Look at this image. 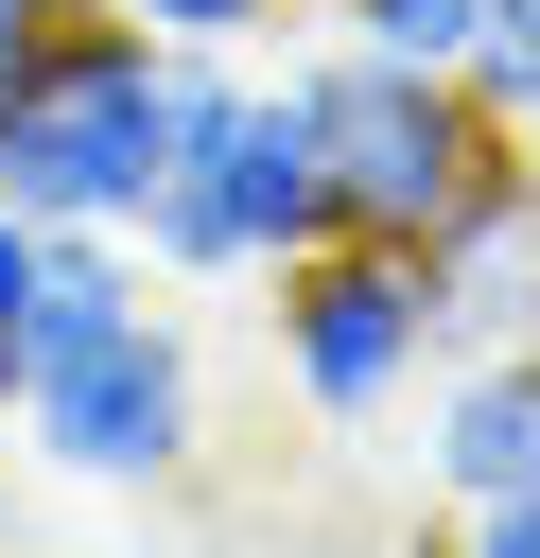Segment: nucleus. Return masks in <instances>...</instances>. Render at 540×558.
Wrapping results in <instances>:
<instances>
[{
    "mask_svg": "<svg viewBox=\"0 0 540 558\" xmlns=\"http://www.w3.org/2000/svg\"><path fill=\"white\" fill-rule=\"evenodd\" d=\"M0 418L70 488H174L209 453V366H192L174 314H139V244L122 227H52L35 314H17V366H0Z\"/></svg>",
    "mask_w": 540,
    "mask_h": 558,
    "instance_id": "nucleus-1",
    "label": "nucleus"
},
{
    "mask_svg": "<svg viewBox=\"0 0 540 558\" xmlns=\"http://www.w3.org/2000/svg\"><path fill=\"white\" fill-rule=\"evenodd\" d=\"M157 174H174V52L122 0H17L0 17V209L139 227Z\"/></svg>",
    "mask_w": 540,
    "mask_h": 558,
    "instance_id": "nucleus-2",
    "label": "nucleus"
},
{
    "mask_svg": "<svg viewBox=\"0 0 540 558\" xmlns=\"http://www.w3.org/2000/svg\"><path fill=\"white\" fill-rule=\"evenodd\" d=\"M296 105H314V174H331V227H366V244H418L488 157H505V122L453 87V70H418V52H366V35H331V52H296Z\"/></svg>",
    "mask_w": 540,
    "mask_h": 558,
    "instance_id": "nucleus-3",
    "label": "nucleus"
},
{
    "mask_svg": "<svg viewBox=\"0 0 540 558\" xmlns=\"http://www.w3.org/2000/svg\"><path fill=\"white\" fill-rule=\"evenodd\" d=\"M261 331H279V384H296L314 418H383V401L435 366V331H418V262L366 244V227L261 262Z\"/></svg>",
    "mask_w": 540,
    "mask_h": 558,
    "instance_id": "nucleus-4",
    "label": "nucleus"
},
{
    "mask_svg": "<svg viewBox=\"0 0 540 558\" xmlns=\"http://www.w3.org/2000/svg\"><path fill=\"white\" fill-rule=\"evenodd\" d=\"M401 262H418V331H435V366H453V349H523V331H540V140H505Z\"/></svg>",
    "mask_w": 540,
    "mask_h": 558,
    "instance_id": "nucleus-5",
    "label": "nucleus"
},
{
    "mask_svg": "<svg viewBox=\"0 0 540 558\" xmlns=\"http://www.w3.org/2000/svg\"><path fill=\"white\" fill-rule=\"evenodd\" d=\"M435 506H488V488H540V331L523 349H453L435 384V436H418Z\"/></svg>",
    "mask_w": 540,
    "mask_h": 558,
    "instance_id": "nucleus-6",
    "label": "nucleus"
},
{
    "mask_svg": "<svg viewBox=\"0 0 540 558\" xmlns=\"http://www.w3.org/2000/svg\"><path fill=\"white\" fill-rule=\"evenodd\" d=\"M453 87H470V105L523 140V122H540V0H470V52H453Z\"/></svg>",
    "mask_w": 540,
    "mask_h": 558,
    "instance_id": "nucleus-7",
    "label": "nucleus"
},
{
    "mask_svg": "<svg viewBox=\"0 0 540 558\" xmlns=\"http://www.w3.org/2000/svg\"><path fill=\"white\" fill-rule=\"evenodd\" d=\"M331 35H366V52H418V70H453V52H470V0H331Z\"/></svg>",
    "mask_w": 540,
    "mask_h": 558,
    "instance_id": "nucleus-8",
    "label": "nucleus"
},
{
    "mask_svg": "<svg viewBox=\"0 0 540 558\" xmlns=\"http://www.w3.org/2000/svg\"><path fill=\"white\" fill-rule=\"evenodd\" d=\"M122 17H139L157 52H261V35H279V0H122Z\"/></svg>",
    "mask_w": 540,
    "mask_h": 558,
    "instance_id": "nucleus-9",
    "label": "nucleus"
},
{
    "mask_svg": "<svg viewBox=\"0 0 540 558\" xmlns=\"http://www.w3.org/2000/svg\"><path fill=\"white\" fill-rule=\"evenodd\" d=\"M435 558H540V488H488V506H435Z\"/></svg>",
    "mask_w": 540,
    "mask_h": 558,
    "instance_id": "nucleus-10",
    "label": "nucleus"
},
{
    "mask_svg": "<svg viewBox=\"0 0 540 558\" xmlns=\"http://www.w3.org/2000/svg\"><path fill=\"white\" fill-rule=\"evenodd\" d=\"M35 262H52V227H35V209H0V366H17V314H35Z\"/></svg>",
    "mask_w": 540,
    "mask_h": 558,
    "instance_id": "nucleus-11",
    "label": "nucleus"
},
{
    "mask_svg": "<svg viewBox=\"0 0 540 558\" xmlns=\"http://www.w3.org/2000/svg\"><path fill=\"white\" fill-rule=\"evenodd\" d=\"M401 558H435V541H401Z\"/></svg>",
    "mask_w": 540,
    "mask_h": 558,
    "instance_id": "nucleus-12",
    "label": "nucleus"
},
{
    "mask_svg": "<svg viewBox=\"0 0 540 558\" xmlns=\"http://www.w3.org/2000/svg\"><path fill=\"white\" fill-rule=\"evenodd\" d=\"M0 17H17V0H0Z\"/></svg>",
    "mask_w": 540,
    "mask_h": 558,
    "instance_id": "nucleus-13",
    "label": "nucleus"
},
{
    "mask_svg": "<svg viewBox=\"0 0 540 558\" xmlns=\"http://www.w3.org/2000/svg\"><path fill=\"white\" fill-rule=\"evenodd\" d=\"M523 140H540V122H523Z\"/></svg>",
    "mask_w": 540,
    "mask_h": 558,
    "instance_id": "nucleus-14",
    "label": "nucleus"
}]
</instances>
